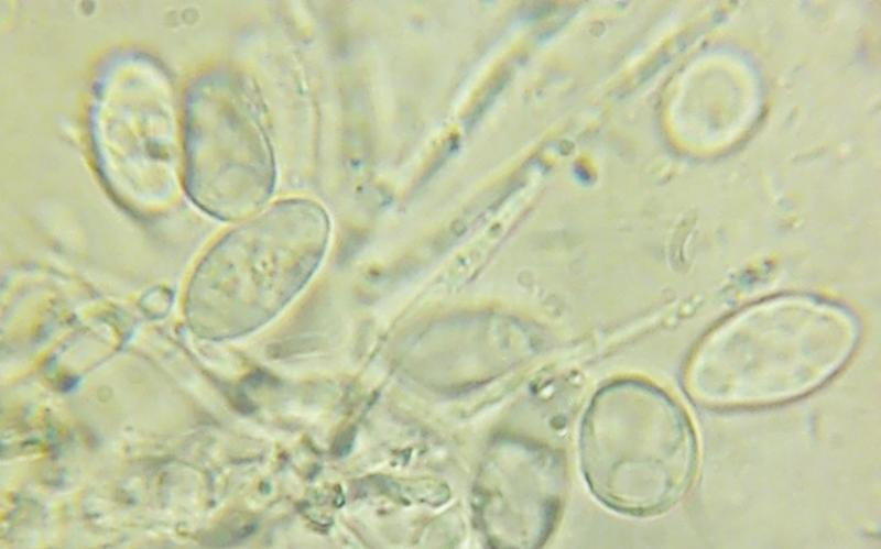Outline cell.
<instances>
[{
    "instance_id": "obj_1",
    "label": "cell",
    "mask_w": 881,
    "mask_h": 549,
    "mask_svg": "<svg viewBox=\"0 0 881 549\" xmlns=\"http://www.w3.org/2000/svg\"><path fill=\"white\" fill-rule=\"evenodd\" d=\"M858 336L853 317L830 303L801 296L760 303L704 340L689 364L687 387L716 407L790 399L835 374Z\"/></svg>"
},
{
    "instance_id": "obj_2",
    "label": "cell",
    "mask_w": 881,
    "mask_h": 549,
    "mask_svg": "<svg viewBox=\"0 0 881 549\" xmlns=\"http://www.w3.org/2000/svg\"><path fill=\"white\" fill-rule=\"evenodd\" d=\"M608 416H588L586 466L612 506L651 514L679 501L697 466V441L685 410L667 395L631 388Z\"/></svg>"
},
{
    "instance_id": "obj_3",
    "label": "cell",
    "mask_w": 881,
    "mask_h": 549,
    "mask_svg": "<svg viewBox=\"0 0 881 549\" xmlns=\"http://www.w3.org/2000/svg\"><path fill=\"white\" fill-rule=\"evenodd\" d=\"M250 88L227 73L192 81L182 124L189 195L221 218L241 216L268 194L271 150Z\"/></svg>"
},
{
    "instance_id": "obj_4",
    "label": "cell",
    "mask_w": 881,
    "mask_h": 549,
    "mask_svg": "<svg viewBox=\"0 0 881 549\" xmlns=\"http://www.w3.org/2000/svg\"><path fill=\"white\" fill-rule=\"evenodd\" d=\"M174 91L165 70L142 54L107 62L93 89L89 134L115 188L141 199V188L167 187L178 152ZM182 134V133H181Z\"/></svg>"
},
{
    "instance_id": "obj_5",
    "label": "cell",
    "mask_w": 881,
    "mask_h": 549,
    "mask_svg": "<svg viewBox=\"0 0 881 549\" xmlns=\"http://www.w3.org/2000/svg\"><path fill=\"white\" fill-rule=\"evenodd\" d=\"M521 449L520 460H489L478 486L480 516L493 540L531 546L544 537L558 504L559 470L541 451Z\"/></svg>"
}]
</instances>
